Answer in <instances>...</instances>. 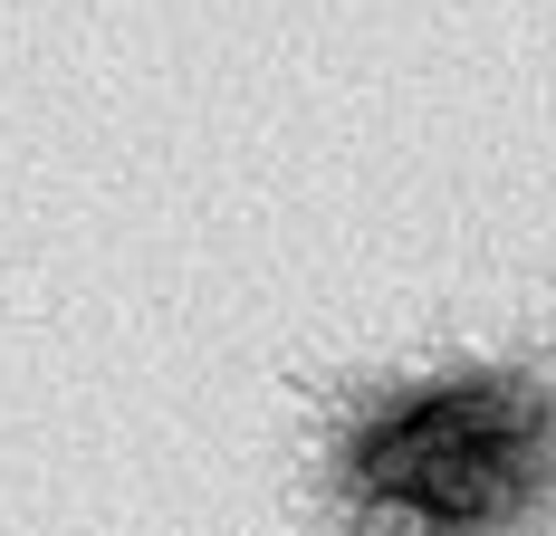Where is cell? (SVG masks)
Masks as SVG:
<instances>
[{
	"mask_svg": "<svg viewBox=\"0 0 556 536\" xmlns=\"http://www.w3.org/2000/svg\"><path fill=\"white\" fill-rule=\"evenodd\" d=\"M547 460V403L518 374H451L384 403L345 441V488L375 518H422V527H480L528 508Z\"/></svg>",
	"mask_w": 556,
	"mask_h": 536,
	"instance_id": "cell-1",
	"label": "cell"
}]
</instances>
